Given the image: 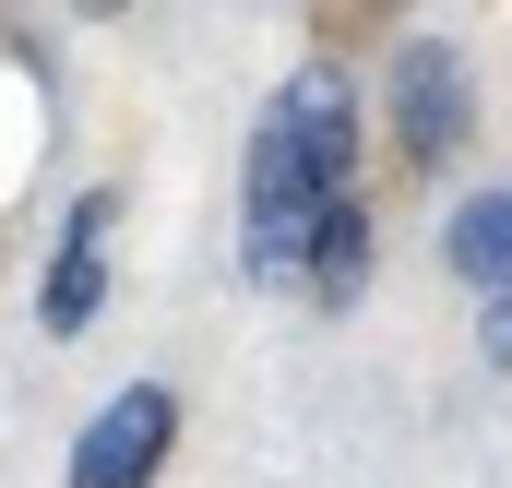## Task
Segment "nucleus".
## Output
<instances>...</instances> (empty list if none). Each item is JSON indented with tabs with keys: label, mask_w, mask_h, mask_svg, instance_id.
I'll return each mask as SVG.
<instances>
[{
	"label": "nucleus",
	"mask_w": 512,
	"mask_h": 488,
	"mask_svg": "<svg viewBox=\"0 0 512 488\" xmlns=\"http://www.w3.org/2000/svg\"><path fill=\"white\" fill-rule=\"evenodd\" d=\"M334 191H346V179H322V155L298 143V120L262 108V131H251V191H239V262H251V286H298L310 227H322Z\"/></svg>",
	"instance_id": "nucleus-1"
},
{
	"label": "nucleus",
	"mask_w": 512,
	"mask_h": 488,
	"mask_svg": "<svg viewBox=\"0 0 512 488\" xmlns=\"http://www.w3.org/2000/svg\"><path fill=\"white\" fill-rule=\"evenodd\" d=\"M465 131H477L465 48H453V36H417V48L393 60V143H405L417 167H453V155H465Z\"/></svg>",
	"instance_id": "nucleus-2"
},
{
	"label": "nucleus",
	"mask_w": 512,
	"mask_h": 488,
	"mask_svg": "<svg viewBox=\"0 0 512 488\" xmlns=\"http://www.w3.org/2000/svg\"><path fill=\"white\" fill-rule=\"evenodd\" d=\"M167 441H179V393L167 381H131V393L96 405V429L72 441V488H155Z\"/></svg>",
	"instance_id": "nucleus-3"
},
{
	"label": "nucleus",
	"mask_w": 512,
	"mask_h": 488,
	"mask_svg": "<svg viewBox=\"0 0 512 488\" xmlns=\"http://www.w3.org/2000/svg\"><path fill=\"white\" fill-rule=\"evenodd\" d=\"M108 227H120V191H84L72 203V227H60V250H48V334H84L96 310H108Z\"/></svg>",
	"instance_id": "nucleus-4"
},
{
	"label": "nucleus",
	"mask_w": 512,
	"mask_h": 488,
	"mask_svg": "<svg viewBox=\"0 0 512 488\" xmlns=\"http://www.w3.org/2000/svg\"><path fill=\"white\" fill-rule=\"evenodd\" d=\"M298 286H310L322 310H346V298L370 286V215H358L346 191L322 203V227H310V262H298Z\"/></svg>",
	"instance_id": "nucleus-5"
},
{
	"label": "nucleus",
	"mask_w": 512,
	"mask_h": 488,
	"mask_svg": "<svg viewBox=\"0 0 512 488\" xmlns=\"http://www.w3.org/2000/svg\"><path fill=\"white\" fill-rule=\"evenodd\" d=\"M441 262H453L465 286H501V274H512V179H501V191H477V203L441 227Z\"/></svg>",
	"instance_id": "nucleus-6"
},
{
	"label": "nucleus",
	"mask_w": 512,
	"mask_h": 488,
	"mask_svg": "<svg viewBox=\"0 0 512 488\" xmlns=\"http://www.w3.org/2000/svg\"><path fill=\"white\" fill-rule=\"evenodd\" d=\"M477 358H489V369H512V274L489 286V310H477Z\"/></svg>",
	"instance_id": "nucleus-7"
},
{
	"label": "nucleus",
	"mask_w": 512,
	"mask_h": 488,
	"mask_svg": "<svg viewBox=\"0 0 512 488\" xmlns=\"http://www.w3.org/2000/svg\"><path fill=\"white\" fill-rule=\"evenodd\" d=\"M84 12H120V0H84Z\"/></svg>",
	"instance_id": "nucleus-8"
}]
</instances>
